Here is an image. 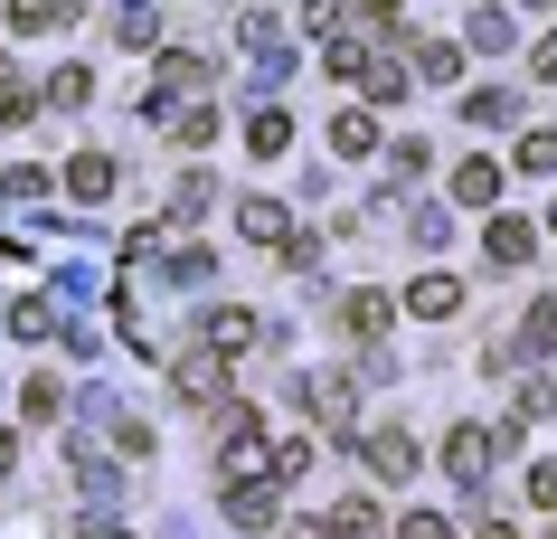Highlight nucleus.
Wrapping results in <instances>:
<instances>
[{
    "instance_id": "obj_8",
    "label": "nucleus",
    "mask_w": 557,
    "mask_h": 539,
    "mask_svg": "<svg viewBox=\"0 0 557 539\" xmlns=\"http://www.w3.org/2000/svg\"><path fill=\"white\" fill-rule=\"evenodd\" d=\"M482 256H492L500 274L529 266V256H539V228H529V218H492V228H482Z\"/></svg>"
},
{
    "instance_id": "obj_3",
    "label": "nucleus",
    "mask_w": 557,
    "mask_h": 539,
    "mask_svg": "<svg viewBox=\"0 0 557 539\" xmlns=\"http://www.w3.org/2000/svg\"><path fill=\"white\" fill-rule=\"evenodd\" d=\"M359 464H369L379 482H407L416 474V436L407 426H379V436H359Z\"/></svg>"
},
{
    "instance_id": "obj_5",
    "label": "nucleus",
    "mask_w": 557,
    "mask_h": 539,
    "mask_svg": "<svg viewBox=\"0 0 557 539\" xmlns=\"http://www.w3.org/2000/svg\"><path fill=\"white\" fill-rule=\"evenodd\" d=\"M274 492H284L274 474H264V482H227V520H236V530H274V511H284Z\"/></svg>"
},
{
    "instance_id": "obj_2",
    "label": "nucleus",
    "mask_w": 557,
    "mask_h": 539,
    "mask_svg": "<svg viewBox=\"0 0 557 539\" xmlns=\"http://www.w3.org/2000/svg\"><path fill=\"white\" fill-rule=\"evenodd\" d=\"M492 454H500L492 426H454V436H444V474L463 482V492H482V482H492Z\"/></svg>"
},
{
    "instance_id": "obj_17",
    "label": "nucleus",
    "mask_w": 557,
    "mask_h": 539,
    "mask_svg": "<svg viewBox=\"0 0 557 539\" xmlns=\"http://www.w3.org/2000/svg\"><path fill=\"white\" fill-rule=\"evenodd\" d=\"M416 76H425V86H454V76H463V48H444V38H416Z\"/></svg>"
},
{
    "instance_id": "obj_7",
    "label": "nucleus",
    "mask_w": 557,
    "mask_h": 539,
    "mask_svg": "<svg viewBox=\"0 0 557 539\" xmlns=\"http://www.w3.org/2000/svg\"><path fill=\"white\" fill-rule=\"evenodd\" d=\"M350 86H369V105H397L416 76H407V58H387V48H359V76H350Z\"/></svg>"
},
{
    "instance_id": "obj_4",
    "label": "nucleus",
    "mask_w": 557,
    "mask_h": 539,
    "mask_svg": "<svg viewBox=\"0 0 557 539\" xmlns=\"http://www.w3.org/2000/svg\"><path fill=\"white\" fill-rule=\"evenodd\" d=\"M548 351H557V294H539V303H529V322H520V341L492 351V369H510V359H548Z\"/></svg>"
},
{
    "instance_id": "obj_1",
    "label": "nucleus",
    "mask_w": 557,
    "mask_h": 539,
    "mask_svg": "<svg viewBox=\"0 0 557 539\" xmlns=\"http://www.w3.org/2000/svg\"><path fill=\"white\" fill-rule=\"evenodd\" d=\"M218 474L227 482H264L274 474V436H264V426H246V407H227V445H218ZM284 482V474H274Z\"/></svg>"
},
{
    "instance_id": "obj_16",
    "label": "nucleus",
    "mask_w": 557,
    "mask_h": 539,
    "mask_svg": "<svg viewBox=\"0 0 557 539\" xmlns=\"http://www.w3.org/2000/svg\"><path fill=\"white\" fill-rule=\"evenodd\" d=\"M331 539H387L379 502H369V492H359V502H341V511H331Z\"/></svg>"
},
{
    "instance_id": "obj_18",
    "label": "nucleus",
    "mask_w": 557,
    "mask_h": 539,
    "mask_svg": "<svg viewBox=\"0 0 557 539\" xmlns=\"http://www.w3.org/2000/svg\"><path fill=\"white\" fill-rule=\"evenodd\" d=\"M246 143H256V161H284V151H294V114H256Z\"/></svg>"
},
{
    "instance_id": "obj_28",
    "label": "nucleus",
    "mask_w": 557,
    "mask_h": 539,
    "mask_svg": "<svg viewBox=\"0 0 557 539\" xmlns=\"http://www.w3.org/2000/svg\"><path fill=\"white\" fill-rule=\"evenodd\" d=\"M180 143L208 151V143H218V114H208V105H199V114H180Z\"/></svg>"
},
{
    "instance_id": "obj_9",
    "label": "nucleus",
    "mask_w": 557,
    "mask_h": 539,
    "mask_svg": "<svg viewBox=\"0 0 557 539\" xmlns=\"http://www.w3.org/2000/svg\"><path fill=\"white\" fill-rule=\"evenodd\" d=\"M407 313H416V322H444V313H463V274H416V284H407Z\"/></svg>"
},
{
    "instance_id": "obj_14",
    "label": "nucleus",
    "mask_w": 557,
    "mask_h": 539,
    "mask_svg": "<svg viewBox=\"0 0 557 539\" xmlns=\"http://www.w3.org/2000/svg\"><path fill=\"white\" fill-rule=\"evenodd\" d=\"M104 189H114V161L104 151H76L66 161V199H104Z\"/></svg>"
},
{
    "instance_id": "obj_33",
    "label": "nucleus",
    "mask_w": 557,
    "mask_h": 539,
    "mask_svg": "<svg viewBox=\"0 0 557 539\" xmlns=\"http://www.w3.org/2000/svg\"><path fill=\"white\" fill-rule=\"evenodd\" d=\"M359 20L369 29H397V0H359Z\"/></svg>"
},
{
    "instance_id": "obj_23",
    "label": "nucleus",
    "mask_w": 557,
    "mask_h": 539,
    "mask_svg": "<svg viewBox=\"0 0 557 539\" xmlns=\"http://www.w3.org/2000/svg\"><path fill=\"white\" fill-rule=\"evenodd\" d=\"M331 143H341V151H379V114H341Z\"/></svg>"
},
{
    "instance_id": "obj_34",
    "label": "nucleus",
    "mask_w": 557,
    "mask_h": 539,
    "mask_svg": "<svg viewBox=\"0 0 557 539\" xmlns=\"http://www.w3.org/2000/svg\"><path fill=\"white\" fill-rule=\"evenodd\" d=\"M284 539H331V520H294V530H284Z\"/></svg>"
},
{
    "instance_id": "obj_27",
    "label": "nucleus",
    "mask_w": 557,
    "mask_h": 539,
    "mask_svg": "<svg viewBox=\"0 0 557 539\" xmlns=\"http://www.w3.org/2000/svg\"><path fill=\"white\" fill-rule=\"evenodd\" d=\"M48 105H86V66H58L48 76Z\"/></svg>"
},
{
    "instance_id": "obj_31",
    "label": "nucleus",
    "mask_w": 557,
    "mask_h": 539,
    "mask_svg": "<svg viewBox=\"0 0 557 539\" xmlns=\"http://www.w3.org/2000/svg\"><path fill=\"white\" fill-rule=\"evenodd\" d=\"M529 502H539V511H557V464H539V474H529Z\"/></svg>"
},
{
    "instance_id": "obj_29",
    "label": "nucleus",
    "mask_w": 557,
    "mask_h": 539,
    "mask_svg": "<svg viewBox=\"0 0 557 539\" xmlns=\"http://www.w3.org/2000/svg\"><path fill=\"white\" fill-rule=\"evenodd\" d=\"M520 171H557V133H529V143H520Z\"/></svg>"
},
{
    "instance_id": "obj_30",
    "label": "nucleus",
    "mask_w": 557,
    "mask_h": 539,
    "mask_svg": "<svg viewBox=\"0 0 557 539\" xmlns=\"http://www.w3.org/2000/svg\"><path fill=\"white\" fill-rule=\"evenodd\" d=\"M548 407H557V389H548V379H529V389H520V417H510V426H529V417H548Z\"/></svg>"
},
{
    "instance_id": "obj_37",
    "label": "nucleus",
    "mask_w": 557,
    "mask_h": 539,
    "mask_svg": "<svg viewBox=\"0 0 557 539\" xmlns=\"http://www.w3.org/2000/svg\"><path fill=\"white\" fill-rule=\"evenodd\" d=\"M548 228H557V209H548Z\"/></svg>"
},
{
    "instance_id": "obj_10",
    "label": "nucleus",
    "mask_w": 557,
    "mask_h": 539,
    "mask_svg": "<svg viewBox=\"0 0 557 539\" xmlns=\"http://www.w3.org/2000/svg\"><path fill=\"white\" fill-rule=\"evenodd\" d=\"M171 389L189 397V407H199V397H218V389H227V359H218V351H199V359H180V369H171Z\"/></svg>"
},
{
    "instance_id": "obj_25",
    "label": "nucleus",
    "mask_w": 557,
    "mask_h": 539,
    "mask_svg": "<svg viewBox=\"0 0 557 539\" xmlns=\"http://www.w3.org/2000/svg\"><path fill=\"white\" fill-rule=\"evenodd\" d=\"M20 407H29L38 426H58V379H29V389H20Z\"/></svg>"
},
{
    "instance_id": "obj_12",
    "label": "nucleus",
    "mask_w": 557,
    "mask_h": 539,
    "mask_svg": "<svg viewBox=\"0 0 557 539\" xmlns=\"http://www.w3.org/2000/svg\"><path fill=\"white\" fill-rule=\"evenodd\" d=\"M208 351L246 359V351H256V313H236V303H227V313H208Z\"/></svg>"
},
{
    "instance_id": "obj_35",
    "label": "nucleus",
    "mask_w": 557,
    "mask_h": 539,
    "mask_svg": "<svg viewBox=\"0 0 557 539\" xmlns=\"http://www.w3.org/2000/svg\"><path fill=\"white\" fill-rule=\"evenodd\" d=\"M472 539H520V530H510V520H482V530H472Z\"/></svg>"
},
{
    "instance_id": "obj_36",
    "label": "nucleus",
    "mask_w": 557,
    "mask_h": 539,
    "mask_svg": "<svg viewBox=\"0 0 557 539\" xmlns=\"http://www.w3.org/2000/svg\"><path fill=\"white\" fill-rule=\"evenodd\" d=\"M10 454H20V445H10V436H0V474H10Z\"/></svg>"
},
{
    "instance_id": "obj_19",
    "label": "nucleus",
    "mask_w": 557,
    "mask_h": 539,
    "mask_svg": "<svg viewBox=\"0 0 557 539\" xmlns=\"http://www.w3.org/2000/svg\"><path fill=\"white\" fill-rule=\"evenodd\" d=\"M463 123H482V133H500V123H520V105H510L500 86H482V95L463 105Z\"/></svg>"
},
{
    "instance_id": "obj_32",
    "label": "nucleus",
    "mask_w": 557,
    "mask_h": 539,
    "mask_svg": "<svg viewBox=\"0 0 557 539\" xmlns=\"http://www.w3.org/2000/svg\"><path fill=\"white\" fill-rule=\"evenodd\" d=\"M529 76H557V29L539 38V48H529Z\"/></svg>"
},
{
    "instance_id": "obj_13",
    "label": "nucleus",
    "mask_w": 557,
    "mask_h": 539,
    "mask_svg": "<svg viewBox=\"0 0 557 539\" xmlns=\"http://www.w3.org/2000/svg\"><path fill=\"white\" fill-rule=\"evenodd\" d=\"M341 322H350V341H379V331L397 322V303H387V294H369V284H359V294L341 303Z\"/></svg>"
},
{
    "instance_id": "obj_24",
    "label": "nucleus",
    "mask_w": 557,
    "mask_h": 539,
    "mask_svg": "<svg viewBox=\"0 0 557 539\" xmlns=\"http://www.w3.org/2000/svg\"><path fill=\"white\" fill-rule=\"evenodd\" d=\"M472 48H482V58H500V48H510V20H500V10H482V20H472Z\"/></svg>"
},
{
    "instance_id": "obj_20",
    "label": "nucleus",
    "mask_w": 557,
    "mask_h": 539,
    "mask_svg": "<svg viewBox=\"0 0 557 539\" xmlns=\"http://www.w3.org/2000/svg\"><path fill=\"white\" fill-rule=\"evenodd\" d=\"M199 86H208L199 58H161V105H171V95H199Z\"/></svg>"
},
{
    "instance_id": "obj_21",
    "label": "nucleus",
    "mask_w": 557,
    "mask_h": 539,
    "mask_svg": "<svg viewBox=\"0 0 557 539\" xmlns=\"http://www.w3.org/2000/svg\"><path fill=\"white\" fill-rule=\"evenodd\" d=\"M10 29L38 38V29H58V0H10Z\"/></svg>"
},
{
    "instance_id": "obj_11",
    "label": "nucleus",
    "mask_w": 557,
    "mask_h": 539,
    "mask_svg": "<svg viewBox=\"0 0 557 539\" xmlns=\"http://www.w3.org/2000/svg\"><path fill=\"white\" fill-rule=\"evenodd\" d=\"M236 228H246L256 246H284V237H294V218H284V199H264V189L246 199V209H236Z\"/></svg>"
},
{
    "instance_id": "obj_26",
    "label": "nucleus",
    "mask_w": 557,
    "mask_h": 539,
    "mask_svg": "<svg viewBox=\"0 0 557 539\" xmlns=\"http://www.w3.org/2000/svg\"><path fill=\"white\" fill-rule=\"evenodd\" d=\"M397 539H454V520H444V511H407V520H397Z\"/></svg>"
},
{
    "instance_id": "obj_6",
    "label": "nucleus",
    "mask_w": 557,
    "mask_h": 539,
    "mask_svg": "<svg viewBox=\"0 0 557 539\" xmlns=\"http://www.w3.org/2000/svg\"><path fill=\"white\" fill-rule=\"evenodd\" d=\"M302 397H312V417H322L331 436H350V407H359V389H350V369H322V379H312V389H302Z\"/></svg>"
},
{
    "instance_id": "obj_15",
    "label": "nucleus",
    "mask_w": 557,
    "mask_h": 539,
    "mask_svg": "<svg viewBox=\"0 0 557 539\" xmlns=\"http://www.w3.org/2000/svg\"><path fill=\"white\" fill-rule=\"evenodd\" d=\"M454 199H463V209H492L500 199V161H463V171H454Z\"/></svg>"
},
{
    "instance_id": "obj_22",
    "label": "nucleus",
    "mask_w": 557,
    "mask_h": 539,
    "mask_svg": "<svg viewBox=\"0 0 557 539\" xmlns=\"http://www.w3.org/2000/svg\"><path fill=\"white\" fill-rule=\"evenodd\" d=\"M10 331H20V341H48V331H58V313H48V303H20V313H10Z\"/></svg>"
}]
</instances>
